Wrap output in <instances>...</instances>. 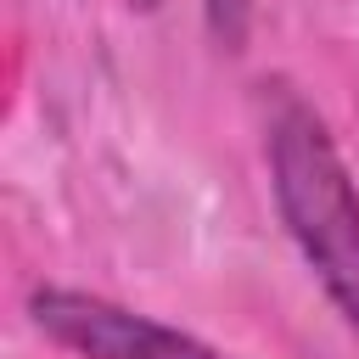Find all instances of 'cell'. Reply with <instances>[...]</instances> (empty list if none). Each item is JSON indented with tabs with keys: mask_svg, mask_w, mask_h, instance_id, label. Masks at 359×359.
<instances>
[{
	"mask_svg": "<svg viewBox=\"0 0 359 359\" xmlns=\"http://www.w3.org/2000/svg\"><path fill=\"white\" fill-rule=\"evenodd\" d=\"M28 314L45 342L67 348L73 359H224L202 337L163 325L151 314H135L112 297L73 292V286H39L28 297Z\"/></svg>",
	"mask_w": 359,
	"mask_h": 359,
	"instance_id": "7a4b0ae2",
	"label": "cell"
},
{
	"mask_svg": "<svg viewBox=\"0 0 359 359\" xmlns=\"http://www.w3.org/2000/svg\"><path fill=\"white\" fill-rule=\"evenodd\" d=\"M123 6H129V11H157L163 0H123Z\"/></svg>",
	"mask_w": 359,
	"mask_h": 359,
	"instance_id": "277c9868",
	"label": "cell"
},
{
	"mask_svg": "<svg viewBox=\"0 0 359 359\" xmlns=\"http://www.w3.org/2000/svg\"><path fill=\"white\" fill-rule=\"evenodd\" d=\"M264 163L292 247L303 252L331 309L359 331V191L325 118L286 84H275V107L264 123Z\"/></svg>",
	"mask_w": 359,
	"mask_h": 359,
	"instance_id": "6da1fadb",
	"label": "cell"
},
{
	"mask_svg": "<svg viewBox=\"0 0 359 359\" xmlns=\"http://www.w3.org/2000/svg\"><path fill=\"white\" fill-rule=\"evenodd\" d=\"M252 6L258 0H202V17H208V34L219 50H247V34H252Z\"/></svg>",
	"mask_w": 359,
	"mask_h": 359,
	"instance_id": "3957f363",
	"label": "cell"
}]
</instances>
